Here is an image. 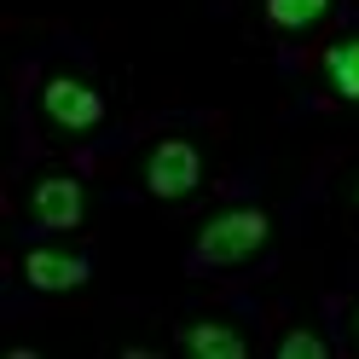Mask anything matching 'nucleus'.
I'll list each match as a JSON object with an SVG mask.
<instances>
[{
	"instance_id": "obj_6",
	"label": "nucleus",
	"mask_w": 359,
	"mask_h": 359,
	"mask_svg": "<svg viewBox=\"0 0 359 359\" xmlns=\"http://www.w3.org/2000/svg\"><path fill=\"white\" fill-rule=\"evenodd\" d=\"M180 348L197 353V359H243V353H250L243 330L220 325V319H197V325H186V330H180Z\"/></svg>"
},
{
	"instance_id": "obj_9",
	"label": "nucleus",
	"mask_w": 359,
	"mask_h": 359,
	"mask_svg": "<svg viewBox=\"0 0 359 359\" xmlns=\"http://www.w3.org/2000/svg\"><path fill=\"white\" fill-rule=\"evenodd\" d=\"M325 353H330V348H325L313 330H290L284 342H278V359H325Z\"/></svg>"
},
{
	"instance_id": "obj_3",
	"label": "nucleus",
	"mask_w": 359,
	"mask_h": 359,
	"mask_svg": "<svg viewBox=\"0 0 359 359\" xmlns=\"http://www.w3.org/2000/svg\"><path fill=\"white\" fill-rule=\"evenodd\" d=\"M41 116L64 133H87L104 122V93L81 76H47L41 81Z\"/></svg>"
},
{
	"instance_id": "obj_1",
	"label": "nucleus",
	"mask_w": 359,
	"mask_h": 359,
	"mask_svg": "<svg viewBox=\"0 0 359 359\" xmlns=\"http://www.w3.org/2000/svg\"><path fill=\"white\" fill-rule=\"evenodd\" d=\"M266 238H273V220L261 209H226L197 232V261L203 266H238V261L261 255Z\"/></svg>"
},
{
	"instance_id": "obj_8",
	"label": "nucleus",
	"mask_w": 359,
	"mask_h": 359,
	"mask_svg": "<svg viewBox=\"0 0 359 359\" xmlns=\"http://www.w3.org/2000/svg\"><path fill=\"white\" fill-rule=\"evenodd\" d=\"M325 12H330V0H266V24H273V29H290V35H296V29H313Z\"/></svg>"
},
{
	"instance_id": "obj_5",
	"label": "nucleus",
	"mask_w": 359,
	"mask_h": 359,
	"mask_svg": "<svg viewBox=\"0 0 359 359\" xmlns=\"http://www.w3.org/2000/svg\"><path fill=\"white\" fill-rule=\"evenodd\" d=\"M87 273H93V261H87V255H64V250H29V255H24L29 290H47V296L87 284Z\"/></svg>"
},
{
	"instance_id": "obj_7",
	"label": "nucleus",
	"mask_w": 359,
	"mask_h": 359,
	"mask_svg": "<svg viewBox=\"0 0 359 359\" xmlns=\"http://www.w3.org/2000/svg\"><path fill=\"white\" fill-rule=\"evenodd\" d=\"M325 76L342 99H359V35L353 41H336V47L325 53Z\"/></svg>"
},
{
	"instance_id": "obj_10",
	"label": "nucleus",
	"mask_w": 359,
	"mask_h": 359,
	"mask_svg": "<svg viewBox=\"0 0 359 359\" xmlns=\"http://www.w3.org/2000/svg\"><path fill=\"white\" fill-rule=\"evenodd\" d=\"M353 197H359V191H353Z\"/></svg>"
},
{
	"instance_id": "obj_2",
	"label": "nucleus",
	"mask_w": 359,
	"mask_h": 359,
	"mask_svg": "<svg viewBox=\"0 0 359 359\" xmlns=\"http://www.w3.org/2000/svg\"><path fill=\"white\" fill-rule=\"evenodd\" d=\"M203 186V151L191 140H156L151 145V163H145V191L156 203H180Z\"/></svg>"
},
{
	"instance_id": "obj_4",
	"label": "nucleus",
	"mask_w": 359,
	"mask_h": 359,
	"mask_svg": "<svg viewBox=\"0 0 359 359\" xmlns=\"http://www.w3.org/2000/svg\"><path fill=\"white\" fill-rule=\"evenodd\" d=\"M87 215V197H81V180L70 174H41L29 186V220L47 232H76Z\"/></svg>"
}]
</instances>
